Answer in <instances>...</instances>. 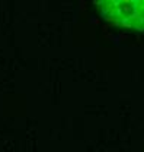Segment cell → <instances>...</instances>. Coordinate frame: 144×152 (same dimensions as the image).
<instances>
[{"label":"cell","mask_w":144,"mask_h":152,"mask_svg":"<svg viewBox=\"0 0 144 152\" xmlns=\"http://www.w3.org/2000/svg\"><path fill=\"white\" fill-rule=\"evenodd\" d=\"M103 16L118 25L144 29V1H102Z\"/></svg>","instance_id":"obj_1"}]
</instances>
